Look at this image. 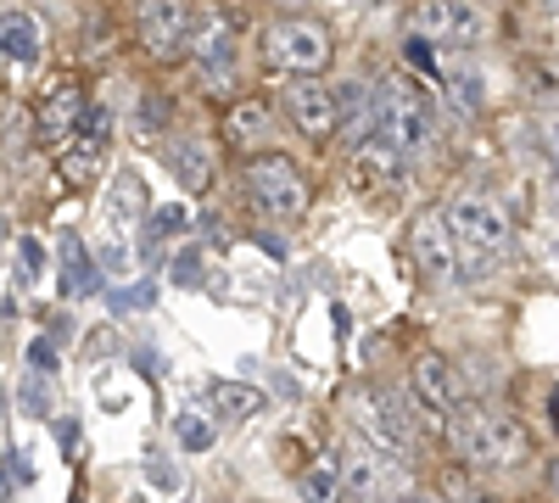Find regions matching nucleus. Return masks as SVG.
Listing matches in <instances>:
<instances>
[{
	"mask_svg": "<svg viewBox=\"0 0 559 503\" xmlns=\"http://www.w3.org/2000/svg\"><path fill=\"white\" fill-rule=\"evenodd\" d=\"M442 79H448V96H459L464 112L481 107V73L476 68H442Z\"/></svg>",
	"mask_w": 559,
	"mask_h": 503,
	"instance_id": "obj_23",
	"label": "nucleus"
},
{
	"mask_svg": "<svg viewBox=\"0 0 559 503\" xmlns=\"http://www.w3.org/2000/svg\"><path fill=\"white\" fill-rule=\"evenodd\" d=\"M403 51H408V62H414L419 73H442V68H437V57H431L437 45H431L426 34H408V45H403Z\"/></svg>",
	"mask_w": 559,
	"mask_h": 503,
	"instance_id": "obj_27",
	"label": "nucleus"
},
{
	"mask_svg": "<svg viewBox=\"0 0 559 503\" xmlns=\"http://www.w3.org/2000/svg\"><path fill=\"white\" fill-rule=\"evenodd\" d=\"M0 57L7 62H34L39 57V28L28 12H7L0 17Z\"/></svg>",
	"mask_w": 559,
	"mask_h": 503,
	"instance_id": "obj_16",
	"label": "nucleus"
},
{
	"mask_svg": "<svg viewBox=\"0 0 559 503\" xmlns=\"http://www.w3.org/2000/svg\"><path fill=\"white\" fill-rule=\"evenodd\" d=\"M168 168L179 179V191H207V179H213V152L207 141H197V134H179V141L168 146Z\"/></svg>",
	"mask_w": 559,
	"mask_h": 503,
	"instance_id": "obj_12",
	"label": "nucleus"
},
{
	"mask_svg": "<svg viewBox=\"0 0 559 503\" xmlns=\"http://www.w3.org/2000/svg\"><path fill=\"white\" fill-rule=\"evenodd\" d=\"M73 503H79V498H73Z\"/></svg>",
	"mask_w": 559,
	"mask_h": 503,
	"instance_id": "obj_35",
	"label": "nucleus"
},
{
	"mask_svg": "<svg viewBox=\"0 0 559 503\" xmlns=\"http://www.w3.org/2000/svg\"><path fill=\"white\" fill-rule=\"evenodd\" d=\"M28 370L34 375H57V342H28Z\"/></svg>",
	"mask_w": 559,
	"mask_h": 503,
	"instance_id": "obj_28",
	"label": "nucleus"
},
{
	"mask_svg": "<svg viewBox=\"0 0 559 503\" xmlns=\"http://www.w3.org/2000/svg\"><path fill=\"white\" fill-rule=\"evenodd\" d=\"M79 118H84L79 89H73V84L51 89V96H45V112H39V134H45V146H62V141H68V129H79Z\"/></svg>",
	"mask_w": 559,
	"mask_h": 503,
	"instance_id": "obj_14",
	"label": "nucleus"
},
{
	"mask_svg": "<svg viewBox=\"0 0 559 503\" xmlns=\"http://www.w3.org/2000/svg\"><path fill=\"white\" fill-rule=\"evenodd\" d=\"M17 403H23V415H34V420H45V415H51V392L39 386V375H34V381H23Z\"/></svg>",
	"mask_w": 559,
	"mask_h": 503,
	"instance_id": "obj_25",
	"label": "nucleus"
},
{
	"mask_svg": "<svg viewBox=\"0 0 559 503\" xmlns=\"http://www.w3.org/2000/svg\"><path fill=\"white\" fill-rule=\"evenodd\" d=\"M442 431H448V447L471 470H515V465H526V453H532L526 426L498 415V408H481V403L453 408V415L442 420Z\"/></svg>",
	"mask_w": 559,
	"mask_h": 503,
	"instance_id": "obj_1",
	"label": "nucleus"
},
{
	"mask_svg": "<svg viewBox=\"0 0 559 503\" xmlns=\"http://www.w3.org/2000/svg\"><path fill=\"white\" fill-rule=\"evenodd\" d=\"M548 481H554V492H559V465H554V470H548Z\"/></svg>",
	"mask_w": 559,
	"mask_h": 503,
	"instance_id": "obj_33",
	"label": "nucleus"
},
{
	"mask_svg": "<svg viewBox=\"0 0 559 503\" xmlns=\"http://www.w3.org/2000/svg\"><path fill=\"white\" fill-rule=\"evenodd\" d=\"M263 57H269V68L292 73V79H313L331 62V34L308 17H280L263 28Z\"/></svg>",
	"mask_w": 559,
	"mask_h": 503,
	"instance_id": "obj_4",
	"label": "nucleus"
},
{
	"mask_svg": "<svg viewBox=\"0 0 559 503\" xmlns=\"http://www.w3.org/2000/svg\"><path fill=\"white\" fill-rule=\"evenodd\" d=\"M414 392H419V403L431 408V415H453V408H464V381H459V370L442 358V352H419L414 358Z\"/></svg>",
	"mask_w": 559,
	"mask_h": 503,
	"instance_id": "obj_9",
	"label": "nucleus"
},
{
	"mask_svg": "<svg viewBox=\"0 0 559 503\" xmlns=\"http://www.w3.org/2000/svg\"><path fill=\"white\" fill-rule=\"evenodd\" d=\"M364 420L376 426V436H381L386 447H397V453H408L414 436H419L414 403H408L403 386H369V392H364Z\"/></svg>",
	"mask_w": 559,
	"mask_h": 503,
	"instance_id": "obj_7",
	"label": "nucleus"
},
{
	"mask_svg": "<svg viewBox=\"0 0 559 503\" xmlns=\"http://www.w3.org/2000/svg\"><path fill=\"white\" fill-rule=\"evenodd\" d=\"M342 498V465L336 459H324L302 476V503H336Z\"/></svg>",
	"mask_w": 559,
	"mask_h": 503,
	"instance_id": "obj_20",
	"label": "nucleus"
},
{
	"mask_svg": "<svg viewBox=\"0 0 559 503\" xmlns=\"http://www.w3.org/2000/svg\"><path fill=\"white\" fill-rule=\"evenodd\" d=\"M107 207H112V218H140L152 207V196H146V179H140L134 168L129 173H118L112 179V196H107Z\"/></svg>",
	"mask_w": 559,
	"mask_h": 503,
	"instance_id": "obj_17",
	"label": "nucleus"
},
{
	"mask_svg": "<svg viewBox=\"0 0 559 503\" xmlns=\"http://www.w3.org/2000/svg\"><path fill=\"white\" fill-rule=\"evenodd\" d=\"M448 498H453V503H503V498H492L487 487H476V481H464V476H459V481L448 487Z\"/></svg>",
	"mask_w": 559,
	"mask_h": 503,
	"instance_id": "obj_30",
	"label": "nucleus"
},
{
	"mask_svg": "<svg viewBox=\"0 0 559 503\" xmlns=\"http://www.w3.org/2000/svg\"><path fill=\"white\" fill-rule=\"evenodd\" d=\"M107 134H112V112L96 101V107H84V118H79V146H84V157H96L102 146H107Z\"/></svg>",
	"mask_w": 559,
	"mask_h": 503,
	"instance_id": "obj_21",
	"label": "nucleus"
},
{
	"mask_svg": "<svg viewBox=\"0 0 559 503\" xmlns=\"http://www.w3.org/2000/svg\"><path fill=\"white\" fill-rule=\"evenodd\" d=\"M140 39H146L152 57H179L191 51L197 57V34H207V23L197 17V7H174V0H152V7H140Z\"/></svg>",
	"mask_w": 559,
	"mask_h": 503,
	"instance_id": "obj_5",
	"label": "nucleus"
},
{
	"mask_svg": "<svg viewBox=\"0 0 559 503\" xmlns=\"http://www.w3.org/2000/svg\"><path fill=\"white\" fill-rule=\"evenodd\" d=\"M448 224H453L459 258H464L459 280H481V268L509 252V218H503V207L492 196H453L448 202Z\"/></svg>",
	"mask_w": 559,
	"mask_h": 503,
	"instance_id": "obj_2",
	"label": "nucleus"
},
{
	"mask_svg": "<svg viewBox=\"0 0 559 503\" xmlns=\"http://www.w3.org/2000/svg\"><path fill=\"white\" fill-rule=\"evenodd\" d=\"M414 34H442L448 45H464V39H476L481 34V12L476 7H419L414 12Z\"/></svg>",
	"mask_w": 559,
	"mask_h": 503,
	"instance_id": "obj_11",
	"label": "nucleus"
},
{
	"mask_svg": "<svg viewBox=\"0 0 559 503\" xmlns=\"http://www.w3.org/2000/svg\"><path fill=\"white\" fill-rule=\"evenodd\" d=\"M174 280H179V286H202V252H197V247L174 258Z\"/></svg>",
	"mask_w": 559,
	"mask_h": 503,
	"instance_id": "obj_29",
	"label": "nucleus"
},
{
	"mask_svg": "<svg viewBox=\"0 0 559 503\" xmlns=\"http://www.w3.org/2000/svg\"><path fill=\"white\" fill-rule=\"evenodd\" d=\"M397 503H437V498H426V492H408V498H397Z\"/></svg>",
	"mask_w": 559,
	"mask_h": 503,
	"instance_id": "obj_32",
	"label": "nucleus"
},
{
	"mask_svg": "<svg viewBox=\"0 0 559 503\" xmlns=\"http://www.w3.org/2000/svg\"><path fill=\"white\" fill-rule=\"evenodd\" d=\"M247 196L258 202V213L269 218H302L308 207V179L286 152H258L247 163Z\"/></svg>",
	"mask_w": 559,
	"mask_h": 503,
	"instance_id": "obj_3",
	"label": "nucleus"
},
{
	"mask_svg": "<svg viewBox=\"0 0 559 503\" xmlns=\"http://www.w3.org/2000/svg\"><path fill=\"white\" fill-rule=\"evenodd\" d=\"M353 157H358V179H364V185H392V179H397V173L408 168V157H403V152H397V146L386 141L381 129L369 134V141H364V146H358Z\"/></svg>",
	"mask_w": 559,
	"mask_h": 503,
	"instance_id": "obj_13",
	"label": "nucleus"
},
{
	"mask_svg": "<svg viewBox=\"0 0 559 503\" xmlns=\"http://www.w3.org/2000/svg\"><path fill=\"white\" fill-rule=\"evenodd\" d=\"M146 470H152V481H163V487H174V476H168V465H163V459H152Z\"/></svg>",
	"mask_w": 559,
	"mask_h": 503,
	"instance_id": "obj_31",
	"label": "nucleus"
},
{
	"mask_svg": "<svg viewBox=\"0 0 559 503\" xmlns=\"http://www.w3.org/2000/svg\"><path fill=\"white\" fill-rule=\"evenodd\" d=\"M17 268H23V280H39V274H45V247L34 236L17 241Z\"/></svg>",
	"mask_w": 559,
	"mask_h": 503,
	"instance_id": "obj_26",
	"label": "nucleus"
},
{
	"mask_svg": "<svg viewBox=\"0 0 559 503\" xmlns=\"http://www.w3.org/2000/svg\"><path fill=\"white\" fill-rule=\"evenodd\" d=\"M197 79L207 89H224L229 79H236V34H229L224 23H207V34L197 45Z\"/></svg>",
	"mask_w": 559,
	"mask_h": 503,
	"instance_id": "obj_10",
	"label": "nucleus"
},
{
	"mask_svg": "<svg viewBox=\"0 0 559 503\" xmlns=\"http://www.w3.org/2000/svg\"><path fill=\"white\" fill-rule=\"evenodd\" d=\"M229 134L236 141H269V101H258V96L236 101L229 107Z\"/></svg>",
	"mask_w": 559,
	"mask_h": 503,
	"instance_id": "obj_18",
	"label": "nucleus"
},
{
	"mask_svg": "<svg viewBox=\"0 0 559 503\" xmlns=\"http://www.w3.org/2000/svg\"><path fill=\"white\" fill-rule=\"evenodd\" d=\"M174 436H179L185 453H207V447H213V426H207L202 415H179V420H174Z\"/></svg>",
	"mask_w": 559,
	"mask_h": 503,
	"instance_id": "obj_24",
	"label": "nucleus"
},
{
	"mask_svg": "<svg viewBox=\"0 0 559 503\" xmlns=\"http://www.w3.org/2000/svg\"><path fill=\"white\" fill-rule=\"evenodd\" d=\"M213 408L224 420H247L252 408H263V392H252V386H241V381H218L213 386Z\"/></svg>",
	"mask_w": 559,
	"mask_h": 503,
	"instance_id": "obj_19",
	"label": "nucleus"
},
{
	"mask_svg": "<svg viewBox=\"0 0 559 503\" xmlns=\"http://www.w3.org/2000/svg\"><path fill=\"white\" fill-rule=\"evenodd\" d=\"M408 252L414 263L431 274V280H459L464 274V258H459V236L448 224V207H426L414 224H408Z\"/></svg>",
	"mask_w": 559,
	"mask_h": 503,
	"instance_id": "obj_6",
	"label": "nucleus"
},
{
	"mask_svg": "<svg viewBox=\"0 0 559 503\" xmlns=\"http://www.w3.org/2000/svg\"><path fill=\"white\" fill-rule=\"evenodd\" d=\"M286 112H292V123L308 134V141H331V134L342 129L336 96H331L324 84H313V79H297V84L286 89Z\"/></svg>",
	"mask_w": 559,
	"mask_h": 503,
	"instance_id": "obj_8",
	"label": "nucleus"
},
{
	"mask_svg": "<svg viewBox=\"0 0 559 503\" xmlns=\"http://www.w3.org/2000/svg\"><path fill=\"white\" fill-rule=\"evenodd\" d=\"M213 503H236V498H213Z\"/></svg>",
	"mask_w": 559,
	"mask_h": 503,
	"instance_id": "obj_34",
	"label": "nucleus"
},
{
	"mask_svg": "<svg viewBox=\"0 0 559 503\" xmlns=\"http://www.w3.org/2000/svg\"><path fill=\"white\" fill-rule=\"evenodd\" d=\"M90 291H102V268L79 236H62V297H90Z\"/></svg>",
	"mask_w": 559,
	"mask_h": 503,
	"instance_id": "obj_15",
	"label": "nucleus"
},
{
	"mask_svg": "<svg viewBox=\"0 0 559 503\" xmlns=\"http://www.w3.org/2000/svg\"><path fill=\"white\" fill-rule=\"evenodd\" d=\"M185 224H191V207L185 202H163V207H152V218H146V236L152 241H168V236H179Z\"/></svg>",
	"mask_w": 559,
	"mask_h": 503,
	"instance_id": "obj_22",
	"label": "nucleus"
}]
</instances>
